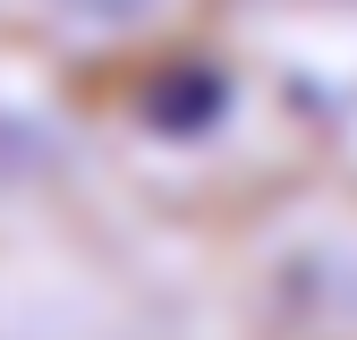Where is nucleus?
Listing matches in <instances>:
<instances>
[{
	"label": "nucleus",
	"mask_w": 357,
	"mask_h": 340,
	"mask_svg": "<svg viewBox=\"0 0 357 340\" xmlns=\"http://www.w3.org/2000/svg\"><path fill=\"white\" fill-rule=\"evenodd\" d=\"M52 9H68V17H85V26H137L153 0H52Z\"/></svg>",
	"instance_id": "f257e3e1"
}]
</instances>
